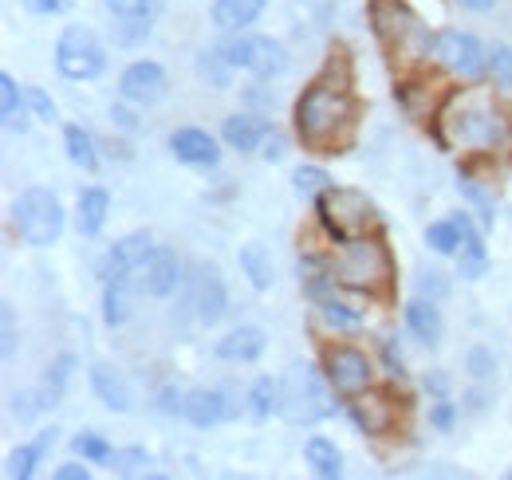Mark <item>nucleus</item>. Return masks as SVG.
<instances>
[{"instance_id": "18", "label": "nucleus", "mask_w": 512, "mask_h": 480, "mask_svg": "<svg viewBox=\"0 0 512 480\" xmlns=\"http://www.w3.org/2000/svg\"><path fill=\"white\" fill-rule=\"evenodd\" d=\"M453 221H457V229H461V248H457V272H461L465 280H481V276L489 272V252H485L481 237L473 233V225H469V217H465V213H457Z\"/></svg>"}, {"instance_id": "1", "label": "nucleus", "mask_w": 512, "mask_h": 480, "mask_svg": "<svg viewBox=\"0 0 512 480\" xmlns=\"http://www.w3.org/2000/svg\"><path fill=\"white\" fill-rule=\"evenodd\" d=\"M351 119H355V103H351V91L343 83L316 79L296 103L300 142L312 146V150H323V154H339L343 130H351Z\"/></svg>"}, {"instance_id": "3", "label": "nucleus", "mask_w": 512, "mask_h": 480, "mask_svg": "<svg viewBox=\"0 0 512 480\" xmlns=\"http://www.w3.org/2000/svg\"><path fill=\"white\" fill-rule=\"evenodd\" d=\"M276 414L292 425H316V421L335 414V386L327 382L316 366H288L280 374V398H276Z\"/></svg>"}, {"instance_id": "7", "label": "nucleus", "mask_w": 512, "mask_h": 480, "mask_svg": "<svg viewBox=\"0 0 512 480\" xmlns=\"http://www.w3.org/2000/svg\"><path fill=\"white\" fill-rule=\"evenodd\" d=\"M56 67H60L64 79L83 83V79L103 75L107 52H103V44H99V36H95L91 28L71 24V28H64V36H60V44H56Z\"/></svg>"}, {"instance_id": "50", "label": "nucleus", "mask_w": 512, "mask_h": 480, "mask_svg": "<svg viewBox=\"0 0 512 480\" xmlns=\"http://www.w3.org/2000/svg\"><path fill=\"white\" fill-rule=\"evenodd\" d=\"M0 319H4V359H12V351H16V323H12V307L4 303V311H0Z\"/></svg>"}, {"instance_id": "39", "label": "nucleus", "mask_w": 512, "mask_h": 480, "mask_svg": "<svg viewBox=\"0 0 512 480\" xmlns=\"http://www.w3.org/2000/svg\"><path fill=\"white\" fill-rule=\"evenodd\" d=\"M292 185H296L300 197H320L323 189H331V178H327V170H320V166H300L292 174Z\"/></svg>"}, {"instance_id": "35", "label": "nucleus", "mask_w": 512, "mask_h": 480, "mask_svg": "<svg viewBox=\"0 0 512 480\" xmlns=\"http://www.w3.org/2000/svg\"><path fill=\"white\" fill-rule=\"evenodd\" d=\"M320 315L327 327H335V331H355L359 323H363V315L355 311V307H347V303L339 300H320Z\"/></svg>"}, {"instance_id": "29", "label": "nucleus", "mask_w": 512, "mask_h": 480, "mask_svg": "<svg viewBox=\"0 0 512 480\" xmlns=\"http://www.w3.org/2000/svg\"><path fill=\"white\" fill-rule=\"evenodd\" d=\"M64 150H67V158H71L79 170H87V174H95V170H99L95 138H91L83 126H67V130H64Z\"/></svg>"}, {"instance_id": "41", "label": "nucleus", "mask_w": 512, "mask_h": 480, "mask_svg": "<svg viewBox=\"0 0 512 480\" xmlns=\"http://www.w3.org/2000/svg\"><path fill=\"white\" fill-rule=\"evenodd\" d=\"M111 16L119 20H138V16H150L158 8V0H103Z\"/></svg>"}, {"instance_id": "43", "label": "nucleus", "mask_w": 512, "mask_h": 480, "mask_svg": "<svg viewBox=\"0 0 512 480\" xmlns=\"http://www.w3.org/2000/svg\"><path fill=\"white\" fill-rule=\"evenodd\" d=\"M111 461H115L111 469H115V473H127V477H134V473H142V469L150 465V457H146V449H127V453H115Z\"/></svg>"}, {"instance_id": "23", "label": "nucleus", "mask_w": 512, "mask_h": 480, "mask_svg": "<svg viewBox=\"0 0 512 480\" xmlns=\"http://www.w3.org/2000/svg\"><path fill=\"white\" fill-rule=\"evenodd\" d=\"M268 122L256 119V115H233V119H225L221 126V138L233 146V150H241V154H253L256 146L268 138Z\"/></svg>"}, {"instance_id": "46", "label": "nucleus", "mask_w": 512, "mask_h": 480, "mask_svg": "<svg viewBox=\"0 0 512 480\" xmlns=\"http://www.w3.org/2000/svg\"><path fill=\"white\" fill-rule=\"evenodd\" d=\"M264 162H280L284 154H288V138L280 134V130H268V138H264Z\"/></svg>"}, {"instance_id": "25", "label": "nucleus", "mask_w": 512, "mask_h": 480, "mask_svg": "<svg viewBox=\"0 0 512 480\" xmlns=\"http://www.w3.org/2000/svg\"><path fill=\"white\" fill-rule=\"evenodd\" d=\"M71 370H75V355H60V359H52L48 374H44V378H40V386H36L40 410H52V406H60L67 382H71Z\"/></svg>"}, {"instance_id": "5", "label": "nucleus", "mask_w": 512, "mask_h": 480, "mask_svg": "<svg viewBox=\"0 0 512 480\" xmlns=\"http://www.w3.org/2000/svg\"><path fill=\"white\" fill-rule=\"evenodd\" d=\"M12 229L20 233L24 244L32 248H48L64 233V205L52 189H24L12 205Z\"/></svg>"}, {"instance_id": "33", "label": "nucleus", "mask_w": 512, "mask_h": 480, "mask_svg": "<svg viewBox=\"0 0 512 480\" xmlns=\"http://www.w3.org/2000/svg\"><path fill=\"white\" fill-rule=\"evenodd\" d=\"M300 280H304V292H308L312 300H323L327 284H335V280H331V264H323L320 256H304V260H300Z\"/></svg>"}, {"instance_id": "36", "label": "nucleus", "mask_w": 512, "mask_h": 480, "mask_svg": "<svg viewBox=\"0 0 512 480\" xmlns=\"http://www.w3.org/2000/svg\"><path fill=\"white\" fill-rule=\"evenodd\" d=\"M426 244H430L438 256H453V252L461 248V229H457V221H438V225H430V229H426Z\"/></svg>"}, {"instance_id": "30", "label": "nucleus", "mask_w": 512, "mask_h": 480, "mask_svg": "<svg viewBox=\"0 0 512 480\" xmlns=\"http://www.w3.org/2000/svg\"><path fill=\"white\" fill-rule=\"evenodd\" d=\"M0 119H4V130H20V134L28 130V115L20 107V87L8 71L0 75Z\"/></svg>"}, {"instance_id": "12", "label": "nucleus", "mask_w": 512, "mask_h": 480, "mask_svg": "<svg viewBox=\"0 0 512 480\" xmlns=\"http://www.w3.org/2000/svg\"><path fill=\"white\" fill-rule=\"evenodd\" d=\"M119 95H123L127 103H138V107L158 103V99L166 95V71H162V63H154V60L130 63L127 71H123V79H119Z\"/></svg>"}, {"instance_id": "21", "label": "nucleus", "mask_w": 512, "mask_h": 480, "mask_svg": "<svg viewBox=\"0 0 512 480\" xmlns=\"http://www.w3.org/2000/svg\"><path fill=\"white\" fill-rule=\"evenodd\" d=\"M264 331L260 327H237L217 343V359L225 362H256L264 355Z\"/></svg>"}, {"instance_id": "37", "label": "nucleus", "mask_w": 512, "mask_h": 480, "mask_svg": "<svg viewBox=\"0 0 512 480\" xmlns=\"http://www.w3.org/2000/svg\"><path fill=\"white\" fill-rule=\"evenodd\" d=\"M71 445H75V453H79L83 461H91V465H103V461L115 457V449H111L107 437H99V433H79Z\"/></svg>"}, {"instance_id": "49", "label": "nucleus", "mask_w": 512, "mask_h": 480, "mask_svg": "<svg viewBox=\"0 0 512 480\" xmlns=\"http://www.w3.org/2000/svg\"><path fill=\"white\" fill-rule=\"evenodd\" d=\"M453 418H457L453 402H446V398H438V406L430 410V421H434V429H442V433H446L449 425H453Z\"/></svg>"}, {"instance_id": "14", "label": "nucleus", "mask_w": 512, "mask_h": 480, "mask_svg": "<svg viewBox=\"0 0 512 480\" xmlns=\"http://www.w3.org/2000/svg\"><path fill=\"white\" fill-rule=\"evenodd\" d=\"M150 252H154V237H150V233H127L123 240L111 244L107 260H103V276H107V280H127L130 272H134Z\"/></svg>"}, {"instance_id": "8", "label": "nucleus", "mask_w": 512, "mask_h": 480, "mask_svg": "<svg viewBox=\"0 0 512 480\" xmlns=\"http://www.w3.org/2000/svg\"><path fill=\"white\" fill-rule=\"evenodd\" d=\"M430 56L442 63L446 71L461 75V79H477L481 71H489V56H485V48L477 44V36L457 32V28H446V32L434 36Z\"/></svg>"}, {"instance_id": "15", "label": "nucleus", "mask_w": 512, "mask_h": 480, "mask_svg": "<svg viewBox=\"0 0 512 480\" xmlns=\"http://www.w3.org/2000/svg\"><path fill=\"white\" fill-rule=\"evenodd\" d=\"M170 150H174V158H178V162H186V166H201V170H213V166L221 162L217 142H213L205 130H197V126H182V130H174V134H170Z\"/></svg>"}, {"instance_id": "13", "label": "nucleus", "mask_w": 512, "mask_h": 480, "mask_svg": "<svg viewBox=\"0 0 512 480\" xmlns=\"http://www.w3.org/2000/svg\"><path fill=\"white\" fill-rule=\"evenodd\" d=\"M225 303H229V292H225V280L217 272V264H197V276H193V307H197V319L205 327H213L221 315H225Z\"/></svg>"}, {"instance_id": "22", "label": "nucleus", "mask_w": 512, "mask_h": 480, "mask_svg": "<svg viewBox=\"0 0 512 480\" xmlns=\"http://www.w3.org/2000/svg\"><path fill=\"white\" fill-rule=\"evenodd\" d=\"M406 327L414 331V339H422L426 347H438L442 343V315H438V307H434V300H410L406 303Z\"/></svg>"}, {"instance_id": "20", "label": "nucleus", "mask_w": 512, "mask_h": 480, "mask_svg": "<svg viewBox=\"0 0 512 480\" xmlns=\"http://www.w3.org/2000/svg\"><path fill=\"white\" fill-rule=\"evenodd\" d=\"M351 418H355V425L363 433L383 437V433H390V425H394V406L386 402L383 394H363L359 402H351Z\"/></svg>"}, {"instance_id": "11", "label": "nucleus", "mask_w": 512, "mask_h": 480, "mask_svg": "<svg viewBox=\"0 0 512 480\" xmlns=\"http://www.w3.org/2000/svg\"><path fill=\"white\" fill-rule=\"evenodd\" d=\"M178 280H182V260H178V252H170V248H154V252L127 276V284L134 292L154 296V300H166V296L178 288Z\"/></svg>"}, {"instance_id": "47", "label": "nucleus", "mask_w": 512, "mask_h": 480, "mask_svg": "<svg viewBox=\"0 0 512 480\" xmlns=\"http://www.w3.org/2000/svg\"><path fill=\"white\" fill-rule=\"evenodd\" d=\"M158 410H162V414H186V394L174 390V386H166V390L158 394Z\"/></svg>"}, {"instance_id": "54", "label": "nucleus", "mask_w": 512, "mask_h": 480, "mask_svg": "<svg viewBox=\"0 0 512 480\" xmlns=\"http://www.w3.org/2000/svg\"><path fill=\"white\" fill-rule=\"evenodd\" d=\"M426 390H434L438 398H446V374H430L426 378Z\"/></svg>"}, {"instance_id": "51", "label": "nucleus", "mask_w": 512, "mask_h": 480, "mask_svg": "<svg viewBox=\"0 0 512 480\" xmlns=\"http://www.w3.org/2000/svg\"><path fill=\"white\" fill-rule=\"evenodd\" d=\"M32 12H40V16H60L71 8V0H24Z\"/></svg>"}, {"instance_id": "16", "label": "nucleus", "mask_w": 512, "mask_h": 480, "mask_svg": "<svg viewBox=\"0 0 512 480\" xmlns=\"http://www.w3.org/2000/svg\"><path fill=\"white\" fill-rule=\"evenodd\" d=\"M453 130H457V138L461 142H477V146H497L509 130H505V122L497 111H489V107H477V111H461L457 119H453Z\"/></svg>"}, {"instance_id": "24", "label": "nucleus", "mask_w": 512, "mask_h": 480, "mask_svg": "<svg viewBox=\"0 0 512 480\" xmlns=\"http://www.w3.org/2000/svg\"><path fill=\"white\" fill-rule=\"evenodd\" d=\"M268 0H213V24L221 32H241L264 12Z\"/></svg>"}, {"instance_id": "19", "label": "nucleus", "mask_w": 512, "mask_h": 480, "mask_svg": "<svg viewBox=\"0 0 512 480\" xmlns=\"http://www.w3.org/2000/svg\"><path fill=\"white\" fill-rule=\"evenodd\" d=\"M107 213H111V197L107 189H83L79 193V209H75V229L79 237H99L103 225H107Z\"/></svg>"}, {"instance_id": "48", "label": "nucleus", "mask_w": 512, "mask_h": 480, "mask_svg": "<svg viewBox=\"0 0 512 480\" xmlns=\"http://www.w3.org/2000/svg\"><path fill=\"white\" fill-rule=\"evenodd\" d=\"M418 292L438 300V296H446L449 292V284L442 280V272H422V276H418Z\"/></svg>"}, {"instance_id": "10", "label": "nucleus", "mask_w": 512, "mask_h": 480, "mask_svg": "<svg viewBox=\"0 0 512 480\" xmlns=\"http://www.w3.org/2000/svg\"><path fill=\"white\" fill-rule=\"evenodd\" d=\"M221 52L229 56L233 67H245L256 79H272V75H280V71L288 67L284 48H280L276 40H268V36H237V40H229Z\"/></svg>"}, {"instance_id": "17", "label": "nucleus", "mask_w": 512, "mask_h": 480, "mask_svg": "<svg viewBox=\"0 0 512 480\" xmlns=\"http://www.w3.org/2000/svg\"><path fill=\"white\" fill-rule=\"evenodd\" d=\"M91 390H95V398H99L107 410H115V414H127L130 410V386L115 366L95 362V366H91Z\"/></svg>"}, {"instance_id": "45", "label": "nucleus", "mask_w": 512, "mask_h": 480, "mask_svg": "<svg viewBox=\"0 0 512 480\" xmlns=\"http://www.w3.org/2000/svg\"><path fill=\"white\" fill-rule=\"evenodd\" d=\"M493 370H497V359H493V351H485V347L469 351V374H473V378H489Z\"/></svg>"}, {"instance_id": "44", "label": "nucleus", "mask_w": 512, "mask_h": 480, "mask_svg": "<svg viewBox=\"0 0 512 480\" xmlns=\"http://www.w3.org/2000/svg\"><path fill=\"white\" fill-rule=\"evenodd\" d=\"M457 189H461V193H465V197H469V201H473V205L481 209V217H485V225L493 229V201H489V197H485V193L477 189V181H473V178H461V181H457Z\"/></svg>"}, {"instance_id": "4", "label": "nucleus", "mask_w": 512, "mask_h": 480, "mask_svg": "<svg viewBox=\"0 0 512 480\" xmlns=\"http://www.w3.org/2000/svg\"><path fill=\"white\" fill-rule=\"evenodd\" d=\"M316 213H320V225L327 229V237L335 244L355 237H367L375 225H379V213H375V201L359 189H323L316 197Z\"/></svg>"}, {"instance_id": "52", "label": "nucleus", "mask_w": 512, "mask_h": 480, "mask_svg": "<svg viewBox=\"0 0 512 480\" xmlns=\"http://www.w3.org/2000/svg\"><path fill=\"white\" fill-rule=\"evenodd\" d=\"M383 359H386V366H390V374H394V378H402V374H406V370H402V355H398V347H394V343H386L383 347Z\"/></svg>"}, {"instance_id": "38", "label": "nucleus", "mask_w": 512, "mask_h": 480, "mask_svg": "<svg viewBox=\"0 0 512 480\" xmlns=\"http://www.w3.org/2000/svg\"><path fill=\"white\" fill-rule=\"evenodd\" d=\"M276 398H280V382H272V378H256L253 390H249L253 418H268V414L276 410Z\"/></svg>"}, {"instance_id": "32", "label": "nucleus", "mask_w": 512, "mask_h": 480, "mask_svg": "<svg viewBox=\"0 0 512 480\" xmlns=\"http://www.w3.org/2000/svg\"><path fill=\"white\" fill-rule=\"evenodd\" d=\"M127 288V280H107V288H103V319H107V327H123L127 323Z\"/></svg>"}, {"instance_id": "9", "label": "nucleus", "mask_w": 512, "mask_h": 480, "mask_svg": "<svg viewBox=\"0 0 512 480\" xmlns=\"http://www.w3.org/2000/svg\"><path fill=\"white\" fill-rule=\"evenodd\" d=\"M323 374H327V382L335 386V394H343V398H355V394H363L367 386H371V359L359 351V347H327V355H323Z\"/></svg>"}, {"instance_id": "27", "label": "nucleus", "mask_w": 512, "mask_h": 480, "mask_svg": "<svg viewBox=\"0 0 512 480\" xmlns=\"http://www.w3.org/2000/svg\"><path fill=\"white\" fill-rule=\"evenodd\" d=\"M237 260H241V272L249 276V284H253L256 292H268L272 288V276L276 272H272V256H268V248L260 240H249Z\"/></svg>"}, {"instance_id": "28", "label": "nucleus", "mask_w": 512, "mask_h": 480, "mask_svg": "<svg viewBox=\"0 0 512 480\" xmlns=\"http://www.w3.org/2000/svg\"><path fill=\"white\" fill-rule=\"evenodd\" d=\"M304 457H308L312 473H316V477H323V480H331V477H339V473H343V457H339L335 441H327V437H308Z\"/></svg>"}, {"instance_id": "6", "label": "nucleus", "mask_w": 512, "mask_h": 480, "mask_svg": "<svg viewBox=\"0 0 512 480\" xmlns=\"http://www.w3.org/2000/svg\"><path fill=\"white\" fill-rule=\"evenodd\" d=\"M371 24H375V36L383 40L386 52L394 56H406V60H418L430 52V36L422 28V20L402 4V0H371Z\"/></svg>"}, {"instance_id": "42", "label": "nucleus", "mask_w": 512, "mask_h": 480, "mask_svg": "<svg viewBox=\"0 0 512 480\" xmlns=\"http://www.w3.org/2000/svg\"><path fill=\"white\" fill-rule=\"evenodd\" d=\"M24 103L36 111V119L40 122H60V111H56V103L40 91V87H24Z\"/></svg>"}, {"instance_id": "26", "label": "nucleus", "mask_w": 512, "mask_h": 480, "mask_svg": "<svg viewBox=\"0 0 512 480\" xmlns=\"http://www.w3.org/2000/svg\"><path fill=\"white\" fill-rule=\"evenodd\" d=\"M225 414H229V410H225V394H221V390H193V394H186V418H190L197 429L217 425Z\"/></svg>"}, {"instance_id": "2", "label": "nucleus", "mask_w": 512, "mask_h": 480, "mask_svg": "<svg viewBox=\"0 0 512 480\" xmlns=\"http://www.w3.org/2000/svg\"><path fill=\"white\" fill-rule=\"evenodd\" d=\"M331 280L347 292L371 296V300H386L390 284H394V260L390 248L379 237H355L343 240V248L331 260Z\"/></svg>"}, {"instance_id": "31", "label": "nucleus", "mask_w": 512, "mask_h": 480, "mask_svg": "<svg viewBox=\"0 0 512 480\" xmlns=\"http://www.w3.org/2000/svg\"><path fill=\"white\" fill-rule=\"evenodd\" d=\"M233 71H237V67L229 63V56H225L221 48H213V52H201V56H197V75H201V79H209L213 87H229V83H233Z\"/></svg>"}, {"instance_id": "53", "label": "nucleus", "mask_w": 512, "mask_h": 480, "mask_svg": "<svg viewBox=\"0 0 512 480\" xmlns=\"http://www.w3.org/2000/svg\"><path fill=\"white\" fill-rule=\"evenodd\" d=\"M56 477L60 480H87L91 473H87L83 465H60V469H56Z\"/></svg>"}, {"instance_id": "34", "label": "nucleus", "mask_w": 512, "mask_h": 480, "mask_svg": "<svg viewBox=\"0 0 512 480\" xmlns=\"http://www.w3.org/2000/svg\"><path fill=\"white\" fill-rule=\"evenodd\" d=\"M44 461V449L32 441V445H20V449H12V457H8V477L12 480H28L36 473V465Z\"/></svg>"}, {"instance_id": "40", "label": "nucleus", "mask_w": 512, "mask_h": 480, "mask_svg": "<svg viewBox=\"0 0 512 480\" xmlns=\"http://www.w3.org/2000/svg\"><path fill=\"white\" fill-rule=\"evenodd\" d=\"M489 75H493L497 87L512 91V48L509 44H501V48L489 52Z\"/></svg>"}, {"instance_id": "55", "label": "nucleus", "mask_w": 512, "mask_h": 480, "mask_svg": "<svg viewBox=\"0 0 512 480\" xmlns=\"http://www.w3.org/2000/svg\"><path fill=\"white\" fill-rule=\"evenodd\" d=\"M457 4H461V8H469V12H489L497 0H457Z\"/></svg>"}]
</instances>
